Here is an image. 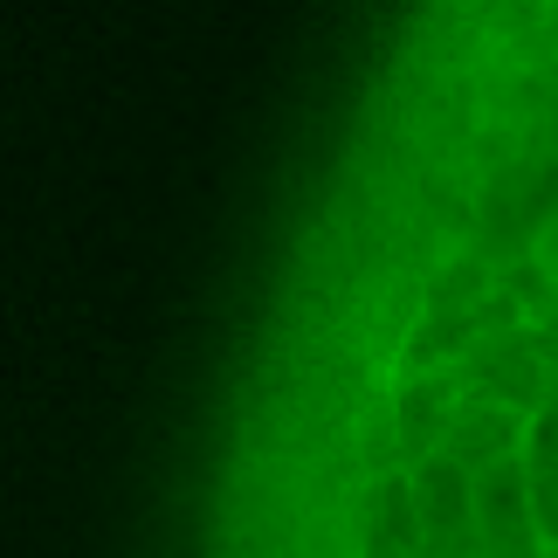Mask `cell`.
Instances as JSON below:
<instances>
[{
  "mask_svg": "<svg viewBox=\"0 0 558 558\" xmlns=\"http://www.w3.org/2000/svg\"><path fill=\"white\" fill-rule=\"evenodd\" d=\"M518 456H524L531 469H558V393H545V400L524 414V448H518Z\"/></svg>",
  "mask_w": 558,
  "mask_h": 558,
  "instance_id": "6da1fadb",
  "label": "cell"
},
{
  "mask_svg": "<svg viewBox=\"0 0 558 558\" xmlns=\"http://www.w3.org/2000/svg\"><path fill=\"white\" fill-rule=\"evenodd\" d=\"M545 558H558V551H545Z\"/></svg>",
  "mask_w": 558,
  "mask_h": 558,
  "instance_id": "3957f363",
  "label": "cell"
},
{
  "mask_svg": "<svg viewBox=\"0 0 558 558\" xmlns=\"http://www.w3.org/2000/svg\"><path fill=\"white\" fill-rule=\"evenodd\" d=\"M531 538L558 551V469H531Z\"/></svg>",
  "mask_w": 558,
  "mask_h": 558,
  "instance_id": "7a4b0ae2",
  "label": "cell"
}]
</instances>
